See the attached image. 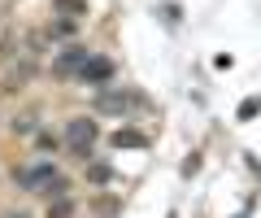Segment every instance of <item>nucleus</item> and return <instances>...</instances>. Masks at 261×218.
Instances as JSON below:
<instances>
[{
	"label": "nucleus",
	"instance_id": "1",
	"mask_svg": "<svg viewBox=\"0 0 261 218\" xmlns=\"http://www.w3.org/2000/svg\"><path fill=\"white\" fill-rule=\"evenodd\" d=\"M92 140H96V118H70L65 144L74 149V157H87V153H92Z\"/></svg>",
	"mask_w": 261,
	"mask_h": 218
},
{
	"label": "nucleus",
	"instance_id": "2",
	"mask_svg": "<svg viewBox=\"0 0 261 218\" xmlns=\"http://www.w3.org/2000/svg\"><path fill=\"white\" fill-rule=\"evenodd\" d=\"M83 61H87V48L70 44V48L61 53V57L53 61V75H57V79H70V75H79V70H83Z\"/></svg>",
	"mask_w": 261,
	"mask_h": 218
},
{
	"label": "nucleus",
	"instance_id": "3",
	"mask_svg": "<svg viewBox=\"0 0 261 218\" xmlns=\"http://www.w3.org/2000/svg\"><path fill=\"white\" fill-rule=\"evenodd\" d=\"M79 79L83 83H109L113 79V57H87L83 70H79Z\"/></svg>",
	"mask_w": 261,
	"mask_h": 218
},
{
	"label": "nucleus",
	"instance_id": "4",
	"mask_svg": "<svg viewBox=\"0 0 261 218\" xmlns=\"http://www.w3.org/2000/svg\"><path fill=\"white\" fill-rule=\"evenodd\" d=\"M53 175H57V171H53V166L44 161V166H27V171L18 175V183H22V188H44V183L53 179Z\"/></svg>",
	"mask_w": 261,
	"mask_h": 218
},
{
	"label": "nucleus",
	"instance_id": "5",
	"mask_svg": "<svg viewBox=\"0 0 261 218\" xmlns=\"http://www.w3.org/2000/svg\"><path fill=\"white\" fill-rule=\"evenodd\" d=\"M126 101H130L126 92H100V96H96V109H100V114H122Z\"/></svg>",
	"mask_w": 261,
	"mask_h": 218
},
{
	"label": "nucleus",
	"instance_id": "6",
	"mask_svg": "<svg viewBox=\"0 0 261 218\" xmlns=\"http://www.w3.org/2000/svg\"><path fill=\"white\" fill-rule=\"evenodd\" d=\"M144 144H148L144 131H118L113 135V149H144Z\"/></svg>",
	"mask_w": 261,
	"mask_h": 218
},
{
	"label": "nucleus",
	"instance_id": "7",
	"mask_svg": "<svg viewBox=\"0 0 261 218\" xmlns=\"http://www.w3.org/2000/svg\"><path fill=\"white\" fill-rule=\"evenodd\" d=\"M87 179H92V183H96V188H105V183H109V179H113V171H109V166H105V161H96L92 171H87Z\"/></svg>",
	"mask_w": 261,
	"mask_h": 218
},
{
	"label": "nucleus",
	"instance_id": "8",
	"mask_svg": "<svg viewBox=\"0 0 261 218\" xmlns=\"http://www.w3.org/2000/svg\"><path fill=\"white\" fill-rule=\"evenodd\" d=\"M57 13L61 18H83V0H57Z\"/></svg>",
	"mask_w": 261,
	"mask_h": 218
},
{
	"label": "nucleus",
	"instance_id": "9",
	"mask_svg": "<svg viewBox=\"0 0 261 218\" xmlns=\"http://www.w3.org/2000/svg\"><path fill=\"white\" fill-rule=\"evenodd\" d=\"M74 18H61V22H57V27H53V39H70V35H74Z\"/></svg>",
	"mask_w": 261,
	"mask_h": 218
},
{
	"label": "nucleus",
	"instance_id": "10",
	"mask_svg": "<svg viewBox=\"0 0 261 218\" xmlns=\"http://www.w3.org/2000/svg\"><path fill=\"white\" fill-rule=\"evenodd\" d=\"M200 161H205L200 153H187V157H183V179H192V175L200 171Z\"/></svg>",
	"mask_w": 261,
	"mask_h": 218
},
{
	"label": "nucleus",
	"instance_id": "11",
	"mask_svg": "<svg viewBox=\"0 0 261 218\" xmlns=\"http://www.w3.org/2000/svg\"><path fill=\"white\" fill-rule=\"evenodd\" d=\"M96 214H100V218H113V214H118V201L100 197V201H96Z\"/></svg>",
	"mask_w": 261,
	"mask_h": 218
},
{
	"label": "nucleus",
	"instance_id": "12",
	"mask_svg": "<svg viewBox=\"0 0 261 218\" xmlns=\"http://www.w3.org/2000/svg\"><path fill=\"white\" fill-rule=\"evenodd\" d=\"M261 114V101H244L240 105V123H248V118H257Z\"/></svg>",
	"mask_w": 261,
	"mask_h": 218
},
{
	"label": "nucleus",
	"instance_id": "13",
	"mask_svg": "<svg viewBox=\"0 0 261 218\" xmlns=\"http://www.w3.org/2000/svg\"><path fill=\"white\" fill-rule=\"evenodd\" d=\"M48 214H53V218H70V214H74V205H70V201H53Z\"/></svg>",
	"mask_w": 261,
	"mask_h": 218
},
{
	"label": "nucleus",
	"instance_id": "14",
	"mask_svg": "<svg viewBox=\"0 0 261 218\" xmlns=\"http://www.w3.org/2000/svg\"><path fill=\"white\" fill-rule=\"evenodd\" d=\"M35 149H39V153H53V149H57V140H53L48 131H39V135H35Z\"/></svg>",
	"mask_w": 261,
	"mask_h": 218
},
{
	"label": "nucleus",
	"instance_id": "15",
	"mask_svg": "<svg viewBox=\"0 0 261 218\" xmlns=\"http://www.w3.org/2000/svg\"><path fill=\"white\" fill-rule=\"evenodd\" d=\"M5 218H31V214H22V209H13V214H5Z\"/></svg>",
	"mask_w": 261,
	"mask_h": 218
},
{
	"label": "nucleus",
	"instance_id": "16",
	"mask_svg": "<svg viewBox=\"0 0 261 218\" xmlns=\"http://www.w3.org/2000/svg\"><path fill=\"white\" fill-rule=\"evenodd\" d=\"M244 218H248V214H244Z\"/></svg>",
	"mask_w": 261,
	"mask_h": 218
}]
</instances>
